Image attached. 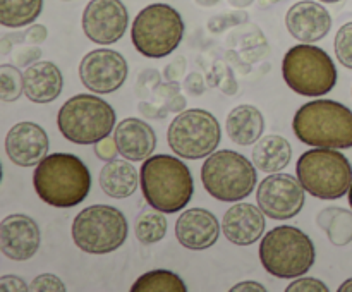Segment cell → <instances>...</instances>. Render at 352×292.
Segmentation results:
<instances>
[{
  "mask_svg": "<svg viewBox=\"0 0 352 292\" xmlns=\"http://www.w3.org/2000/svg\"><path fill=\"white\" fill-rule=\"evenodd\" d=\"M296 174L306 192L320 199H339L352 184L349 158L332 148H315L299 157Z\"/></svg>",
  "mask_w": 352,
  "mask_h": 292,
  "instance_id": "5b68a950",
  "label": "cell"
},
{
  "mask_svg": "<svg viewBox=\"0 0 352 292\" xmlns=\"http://www.w3.org/2000/svg\"><path fill=\"white\" fill-rule=\"evenodd\" d=\"M43 10V0H0V23L6 27H23L34 23Z\"/></svg>",
  "mask_w": 352,
  "mask_h": 292,
  "instance_id": "484cf974",
  "label": "cell"
},
{
  "mask_svg": "<svg viewBox=\"0 0 352 292\" xmlns=\"http://www.w3.org/2000/svg\"><path fill=\"white\" fill-rule=\"evenodd\" d=\"M167 110H172V112H182L186 106V98L181 95V93H177V95L172 96L170 100L167 102Z\"/></svg>",
  "mask_w": 352,
  "mask_h": 292,
  "instance_id": "60d3db41",
  "label": "cell"
},
{
  "mask_svg": "<svg viewBox=\"0 0 352 292\" xmlns=\"http://www.w3.org/2000/svg\"><path fill=\"white\" fill-rule=\"evenodd\" d=\"M285 292H329V287L318 278L302 277L287 285Z\"/></svg>",
  "mask_w": 352,
  "mask_h": 292,
  "instance_id": "1f68e13d",
  "label": "cell"
},
{
  "mask_svg": "<svg viewBox=\"0 0 352 292\" xmlns=\"http://www.w3.org/2000/svg\"><path fill=\"white\" fill-rule=\"evenodd\" d=\"M48 136L34 122H19L6 136V151L10 161L19 167H36L48 155Z\"/></svg>",
  "mask_w": 352,
  "mask_h": 292,
  "instance_id": "2e32d148",
  "label": "cell"
},
{
  "mask_svg": "<svg viewBox=\"0 0 352 292\" xmlns=\"http://www.w3.org/2000/svg\"><path fill=\"white\" fill-rule=\"evenodd\" d=\"M0 291L2 292H12V291L26 292V291H30V287H28L26 282H24L21 277H16V275H3V277L0 278Z\"/></svg>",
  "mask_w": 352,
  "mask_h": 292,
  "instance_id": "836d02e7",
  "label": "cell"
},
{
  "mask_svg": "<svg viewBox=\"0 0 352 292\" xmlns=\"http://www.w3.org/2000/svg\"><path fill=\"white\" fill-rule=\"evenodd\" d=\"M100 188L107 196L116 199L129 198L138 189V170L131 160H110L100 172Z\"/></svg>",
  "mask_w": 352,
  "mask_h": 292,
  "instance_id": "603a6c76",
  "label": "cell"
},
{
  "mask_svg": "<svg viewBox=\"0 0 352 292\" xmlns=\"http://www.w3.org/2000/svg\"><path fill=\"white\" fill-rule=\"evenodd\" d=\"M184 62H186L184 58L181 57V58H175L172 64H168V67L165 69L164 72L165 79H167V81H177V79L184 74V67H186Z\"/></svg>",
  "mask_w": 352,
  "mask_h": 292,
  "instance_id": "74e56055",
  "label": "cell"
},
{
  "mask_svg": "<svg viewBox=\"0 0 352 292\" xmlns=\"http://www.w3.org/2000/svg\"><path fill=\"white\" fill-rule=\"evenodd\" d=\"M285 26L291 36L301 43H315L330 33L332 16L322 3L302 0L287 10Z\"/></svg>",
  "mask_w": 352,
  "mask_h": 292,
  "instance_id": "e0dca14e",
  "label": "cell"
},
{
  "mask_svg": "<svg viewBox=\"0 0 352 292\" xmlns=\"http://www.w3.org/2000/svg\"><path fill=\"white\" fill-rule=\"evenodd\" d=\"M184 86L191 95L199 96L203 95V91H205V79H203L199 74H196V72H192V74H189L188 78H186Z\"/></svg>",
  "mask_w": 352,
  "mask_h": 292,
  "instance_id": "d590c367",
  "label": "cell"
},
{
  "mask_svg": "<svg viewBox=\"0 0 352 292\" xmlns=\"http://www.w3.org/2000/svg\"><path fill=\"white\" fill-rule=\"evenodd\" d=\"M184 36V21L174 7L151 3L144 7L131 27V40L141 55L162 58L170 55Z\"/></svg>",
  "mask_w": 352,
  "mask_h": 292,
  "instance_id": "9c48e42d",
  "label": "cell"
},
{
  "mask_svg": "<svg viewBox=\"0 0 352 292\" xmlns=\"http://www.w3.org/2000/svg\"><path fill=\"white\" fill-rule=\"evenodd\" d=\"M315 244L294 225H278L261 239L260 261L277 278H298L315 263Z\"/></svg>",
  "mask_w": 352,
  "mask_h": 292,
  "instance_id": "277c9868",
  "label": "cell"
},
{
  "mask_svg": "<svg viewBox=\"0 0 352 292\" xmlns=\"http://www.w3.org/2000/svg\"><path fill=\"white\" fill-rule=\"evenodd\" d=\"M282 76L289 88L302 96H323L337 85V67L323 48L299 43L282 60Z\"/></svg>",
  "mask_w": 352,
  "mask_h": 292,
  "instance_id": "52a82bcc",
  "label": "cell"
},
{
  "mask_svg": "<svg viewBox=\"0 0 352 292\" xmlns=\"http://www.w3.org/2000/svg\"><path fill=\"white\" fill-rule=\"evenodd\" d=\"M196 2H198L201 7H212L215 5V3H219L220 0H196Z\"/></svg>",
  "mask_w": 352,
  "mask_h": 292,
  "instance_id": "ee69618b",
  "label": "cell"
},
{
  "mask_svg": "<svg viewBox=\"0 0 352 292\" xmlns=\"http://www.w3.org/2000/svg\"><path fill=\"white\" fill-rule=\"evenodd\" d=\"M127 62L122 54L110 48L91 50L79 62V79L82 86L96 95L117 91L126 82Z\"/></svg>",
  "mask_w": 352,
  "mask_h": 292,
  "instance_id": "4fadbf2b",
  "label": "cell"
},
{
  "mask_svg": "<svg viewBox=\"0 0 352 292\" xmlns=\"http://www.w3.org/2000/svg\"><path fill=\"white\" fill-rule=\"evenodd\" d=\"M72 240L88 254H107L119 249L127 239L129 227L120 210L109 205H93L76 215Z\"/></svg>",
  "mask_w": 352,
  "mask_h": 292,
  "instance_id": "30bf717a",
  "label": "cell"
},
{
  "mask_svg": "<svg viewBox=\"0 0 352 292\" xmlns=\"http://www.w3.org/2000/svg\"><path fill=\"white\" fill-rule=\"evenodd\" d=\"M95 153L100 160L110 161L119 155V148H117V143L113 137L107 136L103 139H100L95 146Z\"/></svg>",
  "mask_w": 352,
  "mask_h": 292,
  "instance_id": "d6a6232c",
  "label": "cell"
},
{
  "mask_svg": "<svg viewBox=\"0 0 352 292\" xmlns=\"http://www.w3.org/2000/svg\"><path fill=\"white\" fill-rule=\"evenodd\" d=\"M265 213L251 203H236L222 218V232L227 240L236 246H251L258 243L265 232Z\"/></svg>",
  "mask_w": 352,
  "mask_h": 292,
  "instance_id": "d6986e66",
  "label": "cell"
},
{
  "mask_svg": "<svg viewBox=\"0 0 352 292\" xmlns=\"http://www.w3.org/2000/svg\"><path fill=\"white\" fill-rule=\"evenodd\" d=\"M292 129L298 139L308 146L349 150L352 110L336 100H313L296 112Z\"/></svg>",
  "mask_w": 352,
  "mask_h": 292,
  "instance_id": "3957f363",
  "label": "cell"
},
{
  "mask_svg": "<svg viewBox=\"0 0 352 292\" xmlns=\"http://www.w3.org/2000/svg\"><path fill=\"white\" fill-rule=\"evenodd\" d=\"M57 126L76 144H96L116 127V110L95 95H76L60 106Z\"/></svg>",
  "mask_w": 352,
  "mask_h": 292,
  "instance_id": "ba28073f",
  "label": "cell"
},
{
  "mask_svg": "<svg viewBox=\"0 0 352 292\" xmlns=\"http://www.w3.org/2000/svg\"><path fill=\"white\" fill-rule=\"evenodd\" d=\"M333 47H336L337 60H339L344 67L352 71V21L351 23L344 24V26L337 31Z\"/></svg>",
  "mask_w": 352,
  "mask_h": 292,
  "instance_id": "f546056e",
  "label": "cell"
},
{
  "mask_svg": "<svg viewBox=\"0 0 352 292\" xmlns=\"http://www.w3.org/2000/svg\"><path fill=\"white\" fill-rule=\"evenodd\" d=\"M47 27L41 26V24H34V26L28 27V31L24 33V40L28 43H43L47 40Z\"/></svg>",
  "mask_w": 352,
  "mask_h": 292,
  "instance_id": "8d00e7d4",
  "label": "cell"
},
{
  "mask_svg": "<svg viewBox=\"0 0 352 292\" xmlns=\"http://www.w3.org/2000/svg\"><path fill=\"white\" fill-rule=\"evenodd\" d=\"M33 186L41 201L47 205L72 208L89 194L91 175L85 161L76 155L52 153L34 168Z\"/></svg>",
  "mask_w": 352,
  "mask_h": 292,
  "instance_id": "6da1fadb",
  "label": "cell"
},
{
  "mask_svg": "<svg viewBox=\"0 0 352 292\" xmlns=\"http://www.w3.org/2000/svg\"><path fill=\"white\" fill-rule=\"evenodd\" d=\"M316 223L333 246H347L352 243V212L349 210L339 206L323 208L316 216Z\"/></svg>",
  "mask_w": 352,
  "mask_h": 292,
  "instance_id": "d4e9b609",
  "label": "cell"
},
{
  "mask_svg": "<svg viewBox=\"0 0 352 292\" xmlns=\"http://www.w3.org/2000/svg\"><path fill=\"white\" fill-rule=\"evenodd\" d=\"M292 146L284 136L268 134L263 136L253 148V164L267 174L280 172L291 164Z\"/></svg>",
  "mask_w": 352,
  "mask_h": 292,
  "instance_id": "cb8c5ba5",
  "label": "cell"
},
{
  "mask_svg": "<svg viewBox=\"0 0 352 292\" xmlns=\"http://www.w3.org/2000/svg\"><path fill=\"white\" fill-rule=\"evenodd\" d=\"M339 292H352V278H347L339 287Z\"/></svg>",
  "mask_w": 352,
  "mask_h": 292,
  "instance_id": "7bdbcfd3",
  "label": "cell"
},
{
  "mask_svg": "<svg viewBox=\"0 0 352 292\" xmlns=\"http://www.w3.org/2000/svg\"><path fill=\"white\" fill-rule=\"evenodd\" d=\"M113 139L119 153L131 161H144L157 148V134L153 127L138 117H127L117 124Z\"/></svg>",
  "mask_w": 352,
  "mask_h": 292,
  "instance_id": "ffe728a7",
  "label": "cell"
},
{
  "mask_svg": "<svg viewBox=\"0 0 352 292\" xmlns=\"http://www.w3.org/2000/svg\"><path fill=\"white\" fill-rule=\"evenodd\" d=\"M64 86L62 72L54 62L36 60L24 71V95L33 103H50L58 98Z\"/></svg>",
  "mask_w": 352,
  "mask_h": 292,
  "instance_id": "44dd1931",
  "label": "cell"
},
{
  "mask_svg": "<svg viewBox=\"0 0 352 292\" xmlns=\"http://www.w3.org/2000/svg\"><path fill=\"white\" fill-rule=\"evenodd\" d=\"M24 93V74L10 64L0 65V100L16 102Z\"/></svg>",
  "mask_w": 352,
  "mask_h": 292,
  "instance_id": "f1b7e54d",
  "label": "cell"
},
{
  "mask_svg": "<svg viewBox=\"0 0 352 292\" xmlns=\"http://www.w3.org/2000/svg\"><path fill=\"white\" fill-rule=\"evenodd\" d=\"M30 291L34 292H64L65 285L57 275L54 273H41L33 278L30 285Z\"/></svg>",
  "mask_w": 352,
  "mask_h": 292,
  "instance_id": "4dcf8cb0",
  "label": "cell"
},
{
  "mask_svg": "<svg viewBox=\"0 0 352 292\" xmlns=\"http://www.w3.org/2000/svg\"><path fill=\"white\" fill-rule=\"evenodd\" d=\"M167 227L168 222L165 218L164 212H160V210H157V212L146 210L136 220V237L144 246L157 244L167 236Z\"/></svg>",
  "mask_w": 352,
  "mask_h": 292,
  "instance_id": "83f0119b",
  "label": "cell"
},
{
  "mask_svg": "<svg viewBox=\"0 0 352 292\" xmlns=\"http://www.w3.org/2000/svg\"><path fill=\"white\" fill-rule=\"evenodd\" d=\"M133 292H186L184 280L170 270H151L141 275L131 287Z\"/></svg>",
  "mask_w": 352,
  "mask_h": 292,
  "instance_id": "4316f807",
  "label": "cell"
},
{
  "mask_svg": "<svg viewBox=\"0 0 352 292\" xmlns=\"http://www.w3.org/2000/svg\"><path fill=\"white\" fill-rule=\"evenodd\" d=\"M322 2H325V3H337V2H340V0H322Z\"/></svg>",
  "mask_w": 352,
  "mask_h": 292,
  "instance_id": "bcb514c9",
  "label": "cell"
},
{
  "mask_svg": "<svg viewBox=\"0 0 352 292\" xmlns=\"http://www.w3.org/2000/svg\"><path fill=\"white\" fill-rule=\"evenodd\" d=\"M40 50H38V48H31V52H26V50H23L21 52L19 55H17V58H16V62H17V65H28V64H34V62L38 60V58H40Z\"/></svg>",
  "mask_w": 352,
  "mask_h": 292,
  "instance_id": "ab89813d",
  "label": "cell"
},
{
  "mask_svg": "<svg viewBox=\"0 0 352 292\" xmlns=\"http://www.w3.org/2000/svg\"><path fill=\"white\" fill-rule=\"evenodd\" d=\"M226 129L234 143L239 146H251L261 139L265 117L254 105H239L227 115Z\"/></svg>",
  "mask_w": 352,
  "mask_h": 292,
  "instance_id": "7402d4cb",
  "label": "cell"
},
{
  "mask_svg": "<svg viewBox=\"0 0 352 292\" xmlns=\"http://www.w3.org/2000/svg\"><path fill=\"white\" fill-rule=\"evenodd\" d=\"M219 220L212 212L205 208L186 210L175 222V237L186 249H208L219 240Z\"/></svg>",
  "mask_w": 352,
  "mask_h": 292,
  "instance_id": "ac0fdd59",
  "label": "cell"
},
{
  "mask_svg": "<svg viewBox=\"0 0 352 292\" xmlns=\"http://www.w3.org/2000/svg\"><path fill=\"white\" fill-rule=\"evenodd\" d=\"M306 189L299 179L289 174H270L256 189L261 212L274 220H289L299 215L306 201Z\"/></svg>",
  "mask_w": 352,
  "mask_h": 292,
  "instance_id": "7c38bea8",
  "label": "cell"
},
{
  "mask_svg": "<svg viewBox=\"0 0 352 292\" xmlns=\"http://www.w3.org/2000/svg\"><path fill=\"white\" fill-rule=\"evenodd\" d=\"M40 243V227L24 213L7 215L0 223V249L9 260H30L36 254Z\"/></svg>",
  "mask_w": 352,
  "mask_h": 292,
  "instance_id": "9a60e30c",
  "label": "cell"
},
{
  "mask_svg": "<svg viewBox=\"0 0 352 292\" xmlns=\"http://www.w3.org/2000/svg\"><path fill=\"white\" fill-rule=\"evenodd\" d=\"M349 205H351V208H352V184H351V189H349Z\"/></svg>",
  "mask_w": 352,
  "mask_h": 292,
  "instance_id": "f6af8a7d",
  "label": "cell"
},
{
  "mask_svg": "<svg viewBox=\"0 0 352 292\" xmlns=\"http://www.w3.org/2000/svg\"><path fill=\"white\" fill-rule=\"evenodd\" d=\"M256 165L232 150L213 151L201 167L206 192L223 203L243 201L256 188Z\"/></svg>",
  "mask_w": 352,
  "mask_h": 292,
  "instance_id": "8992f818",
  "label": "cell"
},
{
  "mask_svg": "<svg viewBox=\"0 0 352 292\" xmlns=\"http://www.w3.org/2000/svg\"><path fill=\"white\" fill-rule=\"evenodd\" d=\"M140 184L148 205L164 213H177L195 194V181L188 165L172 155H151L143 161Z\"/></svg>",
  "mask_w": 352,
  "mask_h": 292,
  "instance_id": "7a4b0ae2",
  "label": "cell"
},
{
  "mask_svg": "<svg viewBox=\"0 0 352 292\" xmlns=\"http://www.w3.org/2000/svg\"><path fill=\"white\" fill-rule=\"evenodd\" d=\"M167 141L177 157L188 160L210 157L222 141V129L215 115L203 109L179 112L168 126Z\"/></svg>",
  "mask_w": 352,
  "mask_h": 292,
  "instance_id": "8fae6325",
  "label": "cell"
},
{
  "mask_svg": "<svg viewBox=\"0 0 352 292\" xmlns=\"http://www.w3.org/2000/svg\"><path fill=\"white\" fill-rule=\"evenodd\" d=\"M81 26L93 43L112 45L126 34L129 12L122 0H91L82 12Z\"/></svg>",
  "mask_w": 352,
  "mask_h": 292,
  "instance_id": "5bb4252c",
  "label": "cell"
},
{
  "mask_svg": "<svg viewBox=\"0 0 352 292\" xmlns=\"http://www.w3.org/2000/svg\"><path fill=\"white\" fill-rule=\"evenodd\" d=\"M230 5L237 7V9H244V7L251 5L253 3V0H229Z\"/></svg>",
  "mask_w": 352,
  "mask_h": 292,
  "instance_id": "b9f144b4",
  "label": "cell"
},
{
  "mask_svg": "<svg viewBox=\"0 0 352 292\" xmlns=\"http://www.w3.org/2000/svg\"><path fill=\"white\" fill-rule=\"evenodd\" d=\"M232 292H265L267 291V287L265 285H261L260 282H254V280H246V282H239L237 285H234L232 289H230Z\"/></svg>",
  "mask_w": 352,
  "mask_h": 292,
  "instance_id": "f35d334b",
  "label": "cell"
},
{
  "mask_svg": "<svg viewBox=\"0 0 352 292\" xmlns=\"http://www.w3.org/2000/svg\"><path fill=\"white\" fill-rule=\"evenodd\" d=\"M241 21H246V17H239V19H236L234 16H230V17H213V19L210 21L208 27L213 31V33H219V31L226 30V27L236 26V24L241 23Z\"/></svg>",
  "mask_w": 352,
  "mask_h": 292,
  "instance_id": "e575fe53",
  "label": "cell"
}]
</instances>
